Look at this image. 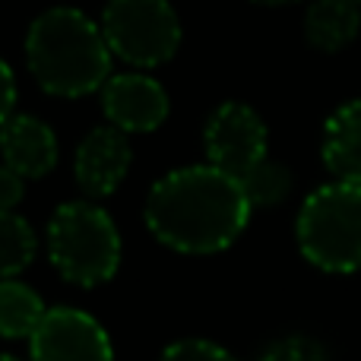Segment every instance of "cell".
I'll return each instance as SVG.
<instances>
[{
    "label": "cell",
    "mask_w": 361,
    "mask_h": 361,
    "mask_svg": "<svg viewBox=\"0 0 361 361\" xmlns=\"http://www.w3.org/2000/svg\"><path fill=\"white\" fill-rule=\"evenodd\" d=\"M247 190L216 165L175 169L152 184L146 225L152 238L178 254L209 257L228 250L250 222Z\"/></svg>",
    "instance_id": "obj_1"
},
{
    "label": "cell",
    "mask_w": 361,
    "mask_h": 361,
    "mask_svg": "<svg viewBox=\"0 0 361 361\" xmlns=\"http://www.w3.org/2000/svg\"><path fill=\"white\" fill-rule=\"evenodd\" d=\"M111 57L102 23H92L73 6L44 10L25 35L29 73L57 99H82L105 89L111 80Z\"/></svg>",
    "instance_id": "obj_2"
},
{
    "label": "cell",
    "mask_w": 361,
    "mask_h": 361,
    "mask_svg": "<svg viewBox=\"0 0 361 361\" xmlns=\"http://www.w3.org/2000/svg\"><path fill=\"white\" fill-rule=\"evenodd\" d=\"M48 257L70 286H105L121 267V231L99 203L70 200L48 222Z\"/></svg>",
    "instance_id": "obj_3"
},
{
    "label": "cell",
    "mask_w": 361,
    "mask_h": 361,
    "mask_svg": "<svg viewBox=\"0 0 361 361\" xmlns=\"http://www.w3.org/2000/svg\"><path fill=\"white\" fill-rule=\"evenodd\" d=\"M295 238L311 267L324 273L361 269V184L333 180L301 203Z\"/></svg>",
    "instance_id": "obj_4"
},
{
    "label": "cell",
    "mask_w": 361,
    "mask_h": 361,
    "mask_svg": "<svg viewBox=\"0 0 361 361\" xmlns=\"http://www.w3.org/2000/svg\"><path fill=\"white\" fill-rule=\"evenodd\" d=\"M102 32L111 54L140 70L162 67L180 48V19L169 0H108Z\"/></svg>",
    "instance_id": "obj_5"
},
{
    "label": "cell",
    "mask_w": 361,
    "mask_h": 361,
    "mask_svg": "<svg viewBox=\"0 0 361 361\" xmlns=\"http://www.w3.org/2000/svg\"><path fill=\"white\" fill-rule=\"evenodd\" d=\"M203 146L209 165L244 180L267 159V124L244 102H225L206 121Z\"/></svg>",
    "instance_id": "obj_6"
},
{
    "label": "cell",
    "mask_w": 361,
    "mask_h": 361,
    "mask_svg": "<svg viewBox=\"0 0 361 361\" xmlns=\"http://www.w3.org/2000/svg\"><path fill=\"white\" fill-rule=\"evenodd\" d=\"M29 361H114L105 326L82 307H48L29 339Z\"/></svg>",
    "instance_id": "obj_7"
},
{
    "label": "cell",
    "mask_w": 361,
    "mask_h": 361,
    "mask_svg": "<svg viewBox=\"0 0 361 361\" xmlns=\"http://www.w3.org/2000/svg\"><path fill=\"white\" fill-rule=\"evenodd\" d=\"M102 108L111 127L124 133H152L169 118V92L146 73H118L102 89Z\"/></svg>",
    "instance_id": "obj_8"
},
{
    "label": "cell",
    "mask_w": 361,
    "mask_h": 361,
    "mask_svg": "<svg viewBox=\"0 0 361 361\" xmlns=\"http://www.w3.org/2000/svg\"><path fill=\"white\" fill-rule=\"evenodd\" d=\"M130 162H133V149L127 133L111 124L95 127L76 146V159H73L76 184L89 200L111 197L124 184Z\"/></svg>",
    "instance_id": "obj_9"
},
{
    "label": "cell",
    "mask_w": 361,
    "mask_h": 361,
    "mask_svg": "<svg viewBox=\"0 0 361 361\" xmlns=\"http://www.w3.org/2000/svg\"><path fill=\"white\" fill-rule=\"evenodd\" d=\"M0 156L16 175L29 180L44 178L57 165V137L35 114H13L0 127Z\"/></svg>",
    "instance_id": "obj_10"
},
{
    "label": "cell",
    "mask_w": 361,
    "mask_h": 361,
    "mask_svg": "<svg viewBox=\"0 0 361 361\" xmlns=\"http://www.w3.org/2000/svg\"><path fill=\"white\" fill-rule=\"evenodd\" d=\"M324 165L336 180L361 184V99L345 102L324 127Z\"/></svg>",
    "instance_id": "obj_11"
},
{
    "label": "cell",
    "mask_w": 361,
    "mask_h": 361,
    "mask_svg": "<svg viewBox=\"0 0 361 361\" xmlns=\"http://www.w3.org/2000/svg\"><path fill=\"white\" fill-rule=\"evenodd\" d=\"M361 29L358 0H314L305 16V38L317 51H343L355 42Z\"/></svg>",
    "instance_id": "obj_12"
},
{
    "label": "cell",
    "mask_w": 361,
    "mask_h": 361,
    "mask_svg": "<svg viewBox=\"0 0 361 361\" xmlns=\"http://www.w3.org/2000/svg\"><path fill=\"white\" fill-rule=\"evenodd\" d=\"M44 314L48 307L32 286L19 279H0V339H32Z\"/></svg>",
    "instance_id": "obj_13"
},
{
    "label": "cell",
    "mask_w": 361,
    "mask_h": 361,
    "mask_svg": "<svg viewBox=\"0 0 361 361\" xmlns=\"http://www.w3.org/2000/svg\"><path fill=\"white\" fill-rule=\"evenodd\" d=\"M35 254V228L16 212H0V279H13L23 269H29Z\"/></svg>",
    "instance_id": "obj_14"
},
{
    "label": "cell",
    "mask_w": 361,
    "mask_h": 361,
    "mask_svg": "<svg viewBox=\"0 0 361 361\" xmlns=\"http://www.w3.org/2000/svg\"><path fill=\"white\" fill-rule=\"evenodd\" d=\"M241 184H244V190H247L250 206H254V209H267V206H279L282 200L292 193V171L282 162L263 159Z\"/></svg>",
    "instance_id": "obj_15"
},
{
    "label": "cell",
    "mask_w": 361,
    "mask_h": 361,
    "mask_svg": "<svg viewBox=\"0 0 361 361\" xmlns=\"http://www.w3.org/2000/svg\"><path fill=\"white\" fill-rule=\"evenodd\" d=\"M257 361H330V355H326V349L314 336L292 333V336H282L276 343H269Z\"/></svg>",
    "instance_id": "obj_16"
},
{
    "label": "cell",
    "mask_w": 361,
    "mask_h": 361,
    "mask_svg": "<svg viewBox=\"0 0 361 361\" xmlns=\"http://www.w3.org/2000/svg\"><path fill=\"white\" fill-rule=\"evenodd\" d=\"M159 361H238L231 355L228 349H222L219 343H212V339H178V343H171L169 349L159 355Z\"/></svg>",
    "instance_id": "obj_17"
},
{
    "label": "cell",
    "mask_w": 361,
    "mask_h": 361,
    "mask_svg": "<svg viewBox=\"0 0 361 361\" xmlns=\"http://www.w3.org/2000/svg\"><path fill=\"white\" fill-rule=\"evenodd\" d=\"M25 193V178L16 175L10 165H0V212H13Z\"/></svg>",
    "instance_id": "obj_18"
},
{
    "label": "cell",
    "mask_w": 361,
    "mask_h": 361,
    "mask_svg": "<svg viewBox=\"0 0 361 361\" xmlns=\"http://www.w3.org/2000/svg\"><path fill=\"white\" fill-rule=\"evenodd\" d=\"M16 114V80L6 61H0V127Z\"/></svg>",
    "instance_id": "obj_19"
},
{
    "label": "cell",
    "mask_w": 361,
    "mask_h": 361,
    "mask_svg": "<svg viewBox=\"0 0 361 361\" xmlns=\"http://www.w3.org/2000/svg\"><path fill=\"white\" fill-rule=\"evenodd\" d=\"M254 4H267V6H282V4H295V0H254Z\"/></svg>",
    "instance_id": "obj_20"
},
{
    "label": "cell",
    "mask_w": 361,
    "mask_h": 361,
    "mask_svg": "<svg viewBox=\"0 0 361 361\" xmlns=\"http://www.w3.org/2000/svg\"><path fill=\"white\" fill-rule=\"evenodd\" d=\"M0 361H23V358H16V355H6V352H0Z\"/></svg>",
    "instance_id": "obj_21"
},
{
    "label": "cell",
    "mask_w": 361,
    "mask_h": 361,
    "mask_svg": "<svg viewBox=\"0 0 361 361\" xmlns=\"http://www.w3.org/2000/svg\"><path fill=\"white\" fill-rule=\"evenodd\" d=\"M358 4H361V0H358Z\"/></svg>",
    "instance_id": "obj_22"
}]
</instances>
